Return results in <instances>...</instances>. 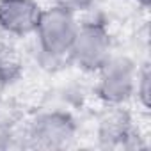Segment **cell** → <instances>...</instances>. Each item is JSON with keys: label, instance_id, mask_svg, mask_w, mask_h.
Masks as SVG:
<instances>
[{"label": "cell", "instance_id": "30bf717a", "mask_svg": "<svg viewBox=\"0 0 151 151\" xmlns=\"http://www.w3.org/2000/svg\"><path fill=\"white\" fill-rule=\"evenodd\" d=\"M137 2H139L142 7H147V6H149V0H137Z\"/></svg>", "mask_w": 151, "mask_h": 151}, {"label": "cell", "instance_id": "277c9868", "mask_svg": "<svg viewBox=\"0 0 151 151\" xmlns=\"http://www.w3.org/2000/svg\"><path fill=\"white\" fill-rule=\"evenodd\" d=\"M30 139L37 147L45 149L66 147L75 139V123L68 114L60 112L43 114L34 121L30 128Z\"/></svg>", "mask_w": 151, "mask_h": 151}, {"label": "cell", "instance_id": "52a82bcc", "mask_svg": "<svg viewBox=\"0 0 151 151\" xmlns=\"http://www.w3.org/2000/svg\"><path fill=\"white\" fill-rule=\"evenodd\" d=\"M149 78H151L149 68L144 66L137 73V84H135V93L139 94V98H140V101H142L144 107L149 105Z\"/></svg>", "mask_w": 151, "mask_h": 151}, {"label": "cell", "instance_id": "9c48e42d", "mask_svg": "<svg viewBox=\"0 0 151 151\" xmlns=\"http://www.w3.org/2000/svg\"><path fill=\"white\" fill-rule=\"evenodd\" d=\"M4 87H6V73H4L2 68H0V94H2Z\"/></svg>", "mask_w": 151, "mask_h": 151}, {"label": "cell", "instance_id": "7a4b0ae2", "mask_svg": "<svg viewBox=\"0 0 151 151\" xmlns=\"http://www.w3.org/2000/svg\"><path fill=\"white\" fill-rule=\"evenodd\" d=\"M78 23L73 13L62 9V7H50L46 11H41L36 34L41 50L48 57H62L69 53L71 43L77 34Z\"/></svg>", "mask_w": 151, "mask_h": 151}, {"label": "cell", "instance_id": "3957f363", "mask_svg": "<svg viewBox=\"0 0 151 151\" xmlns=\"http://www.w3.org/2000/svg\"><path fill=\"white\" fill-rule=\"evenodd\" d=\"M98 94L109 105H121L135 93L139 69L128 57H110L100 69Z\"/></svg>", "mask_w": 151, "mask_h": 151}, {"label": "cell", "instance_id": "8992f818", "mask_svg": "<svg viewBox=\"0 0 151 151\" xmlns=\"http://www.w3.org/2000/svg\"><path fill=\"white\" fill-rule=\"evenodd\" d=\"M132 135V119L128 112L110 110L100 123V140L107 146H124Z\"/></svg>", "mask_w": 151, "mask_h": 151}, {"label": "cell", "instance_id": "ba28073f", "mask_svg": "<svg viewBox=\"0 0 151 151\" xmlns=\"http://www.w3.org/2000/svg\"><path fill=\"white\" fill-rule=\"evenodd\" d=\"M94 0H55V6L57 7H62L73 14L77 13H82V11H87L91 6H93Z\"/></svg>", "mask_w": 151, "mask_h": 151}, {"label": "cell", "instance_id": "5b68a950", "mask_svg": "<svg viewBox=\"0 0 151 151\" xmlns=\"http://www.w3.org/2000/svg\"><path fill=\"white\" fill-rule=\"evenodd\" d=\"M41 11L34 0H0V27L14 36L32 34Z\"/></svg>", "mask_w": 151, "mask_h": 151}, {"label": "cell", "instance_id": "6da1fadb", "mask_svg": "<svg viewBox=\"0 0 151 151\" xmlns=\"http://www.w3.org/2000/svg\"><path fill=\"white\" fill-rule=\"evenodd\" d=\"M110 52L112 41L105 25L98 22H86L78 25L68 55L86 71H100L112 57Z\"/></svg>", "mask_w": 151, "mask_h": 151}]
</instances>
